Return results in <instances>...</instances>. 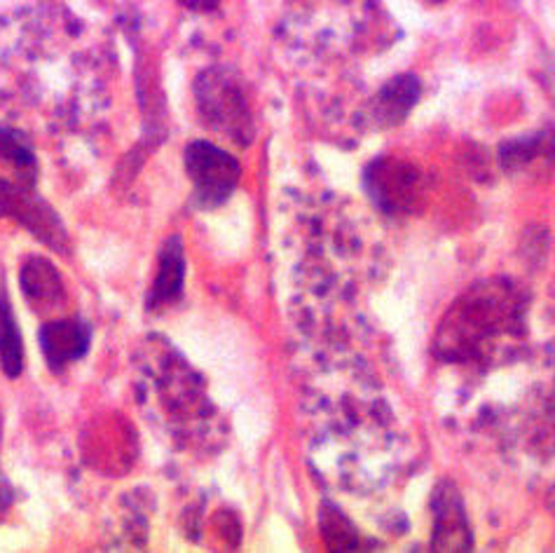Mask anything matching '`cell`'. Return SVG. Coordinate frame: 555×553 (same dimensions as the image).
<instances>
[{"mask_svg": "<svg viewBox=\"0 0 555 553\" xmlns=\"http://www.w3.org/2000/svg\"><path fill=\"white\" fill-rule=\"evenodd\" d=\"M20 284L26 300L31 303L34 308L48 310V308H54L56 303L64 300L62 274L56 272V268L50 263V260L42 256H34L26 260L20 274Z\"/></svg>", "mask_w": 555, "mask_h": 553, "instance_id": "9", "label": "cell"}, {"mask_svg": "<svg viewBox=\"0 0 555 553\" xmlns=\"http://www.w3.org/2000/svg\"><path fill=\"white\" fill-rule=\"evenodd\" d=\"M321 532L331 551H354L359 546L357 528L335 506H324L321 512Z\"/></svg>", "mask_w": 555, "mask_h": 553, "instance_id": "11", "label": "cell"}, {"mask_svg": "<svg viewBox=\"0 0 555 553\" xmlns=\"http://www.w3.org/2000/svg\"><path fill=\"white\" fill-rule=\"evenodd\" d=\"M185 171L202 209H216L235 193L242 167L235 157L209 141H193L185 149Z\"/></svg>", "mask_w": 555, "mask_h": 553, "instance_id": "3", "label": "cell"}, {"mask_svg": "<svg viewBox=\"0 0 555 553\" xmlns=\"http://www.w3.org/2000/svg\"><path fill=\"white\" fill-rule=\"evenodd\" d=\"M0 366L8 377H17L24 371L22 331L3 286H0Z\"/></svg>", "mask_w": 555, "mask_h": 553, "instance_id": "10", "label": "cell"}, {"mask_svg": "<svg viewBox=\"0 0 555 553\" xmlns=\"http://www.w3.org/2000/svg\"><path fill=\"white\" fill-rule=\"evenodd\" d=\"M10 502H12V488L8 484V478L3 476V472H0V512H5Z\"/></svg>", "mask_w": 555, "mask_h": 553, "instance_id": "12", "label": "cell"}, {"mask_svg": "<svg viewBox=\"0 0 555 553\" xmlns=\"http://www.w3.org/2000/svg\"><path fill=\"white\" fill-rule=\"evenodd\" d=\"M181 3L190 10H199V12H207L214 10L218 5V0H181Z\"/></svg>", "mask_w": 555, "mask_h": 553, "instance_id": "13", "label": "cell"}, {"mask_svg": "<svg viewBox=\"0 0 555 553\" xmlns=\"http://www.w3.org/2000/svg\"><path fill=\"white\" fill-rule=\"evenodd\" d=\"M429 3H443V0H429Z\"/></svg>", "mask_w": 555, "mask_h": 553, "instance_id": "14", "label": "cell"}, {"mask_svg": "<svg viewBox=\"0 0 555 553\" xmlns=\"http://www.w3.org/2000/svg\"><path fill=\"white\" fill-rule=\"evenodd\" d=\"M417 99L420 80L415 76H399L389 80L373 97L369 106V118L371 123H375V127H393L405 120V115L417 104Z\"/></svg>", "mask_w": 555, "mask_h": 553, "instance_id": "8", "label": "cell"}, {"mask_svg": "<svg viewBox=\"0 0 555 553\" xmlns=\"http://www.w3.org/2000/svg\"><path fill=\"white\" fill-rule=\"evenodd\" d=\"M199 115L216 132L225 134L230 141L246 145L254 137L251 113L240 87L232 82L223 70L202 73L195 85Z\"/></svg>", "mask_w": 555, "mask_h": 553, "instance_id": "2", "label": "cell"}, {"mask_svg": "<svg viewBox=\"0 0 555 553\" xmlns=\"http://www.w3.org/2000/svg\"><path fill=\"white\" fill-rule=\"evenodd\" d=\"M472 544V530L457 492L448 486L438 488L434 498V551H469Z\"/></svg>", "mask_w": 555, "mask_h": 553, "instance_id": "6", "label": "cell"}, {"mask_svg": "<svg viewBox=\"0 0 555 553\" xmlns=\"http://www.w3.org/2000/svg\"><path fill=\"white\" fill-rule=\"evenodd\" d=\"M183 280H185L183 244L179 237H171L165 242L163 252H159L155 282L151 286L149 300H145L149 310H159V308H167L171 303H177L183 294Z\"/></svg>", "mask_w": 555, "mask_h": 553, "instance_id": "7", "label": "cell"}, {"mask_svg": "<svg viewBox=\"0 0 555 553\" xmlns=\"http://www.w3.org/2000/svg\"><path fill=\"white\" fill-rule=\"evenodd\" d=\"M522 305L502 282L474 286L452 305L436 336V355L446 361H478L494 352L496 340L520 324Z\"/></svg>", "mask_w": 555, "mask_h": 553, "instance_id": "1", "label": "cell"}, {"mask_svg": "<svg viewBox=\"0 0 555 553\" xmlns=\"http://www.w3.org/2000/svg\"><path fill=\"white\" fill-rule=\"evenodd\" d=\"M417 171L399 159H377L363 177L375 205L387 214H403L417 197Z\"/></svg>", "mask_w": 555, "mask_h": 553, "instance_id": "4", "label": "cell"}, {"mask_svg": "<svg viewBox=\"0 0 555 553\" xmlns=\"http://www.w3.org/2000/svg\"><path fill=\"white\" fill-rule=\"evenodd\" d=\"M40 347L52 373H62L68 363L78 361L87 355L92 343V329L82 319H60V322H48L40 329Z\"/></svg>", "mask_w": 555, "mask_h": 553, "instance_id": "5", "label": "cell"}]
</instances>
